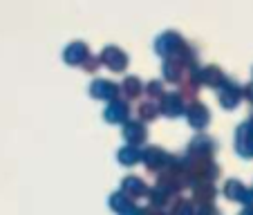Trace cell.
<instances>
[{
	"mask_svg": "<svg viewBox=\"0 0 253 215\" xmlns=\"http://www.w3.org/2000/svg\"><path fill=\"white\" fill-rule=\"evenodd\" d=\"M235 150L247 159L253 157V119L244 121L238 128V134H235Z\"/></svg>",
	"mask_w": 253,
	"mask_h": 215,
	"instance_id": "1",
	"label": "cell"
},
{
	"mask_svg": "<svg viewBox=\"0 0 253 215\" xmlns=\"http://www.w3.org/2000/svg\"><path fill=\"white\" fill-rule=\"evenodd\" d=\"M244 90L240 86H235V83H229L224 81L220 86V103L224 105L226 110H231V108H235V105L240 103V99H242Z\"/></svg>",
	"mask_w": 253,
	"mask_h": 215,
	"instance_id": "2",
	"label": "cell"
},
{
	"mask_svg": "<svg viewBox=\"0 0 253 215\" xmlns=\"http://www.w3.org/2000/svg\"><path fill=\"white\" fill-rule=\"evenodd\" d=\"M101 61H103V65H108L110 70H115V72L126 70V65H128V56H126V54L121 52L119 47L103 49V54H101Z\"/></svg>",
	"mask_w": 253,
	"mask_h": 215,
	"instance_id": "3",
	"label": "cell"
},
{
	"mask_svg": "<svg viewBox=\"0 0 253 215\" xmlns=\"http://www.w3.org/2000/svg\"><path fill=\"white\" fill-rule=\"evenodd\" d=\"M155 47H157V52L162 54V56H172L177 49L182 47V39H179L175 32L162 34V39L157 41V45H155Z\"/></svg>",
	"mask_w": 253,
	"mask_h": 215,
	"instance_id": "4",
	"label": "cell"
},
{
	"mask_svg": "<svg viewBox=\"0 0 253 215\" xmlns=\"http://www.w3.org/2000/svg\"><path fill=\"white\" fill-rule=\"evenodd\" d=\"M224 193L229 200H238V202H244V204H251L253 202V191H249V188H244L240 182H235V179H231L229 184L224 186Z\"/></svg>",
	"mask_w": 253,
	"mask_h": 215,
	"instance_id": "5",
	"label": "cell"
},
{
	"mask_svg": "<svg viewBox=\"0 0 253 215\" xmlns=\"http://www.w3.org/2000/svg\"><path fill=\"white\" fill-rule=\"evenodd\" d=\"M117 90H119V87H117L115 83L99 79V81L92 83L90 94L94 96V99H105V101H108V99H115V96H117Z\"/></svg>",
	"mask_w": 253,
	"mask_h": 215,
	"instance_id": "6",
	"label": "cell"
},
{
	"mask_svg": "<svg viewBox=\"0 0 253 215\" xmlns=\"http://www.w3.org/2000/svg\"><path fill=\"white\" fill-rule=\"evenodd\" d=\"M162 110H164V115H168V117H179L184 112L182 94H168V96H164Z\"/></svg>",
	"mask_w": 253,
	"mask_h": 215,
	"instance_id": "7",
	"label": "cell"
},
{
	"mask_svg": "<svg viewBox=\"0 0 253 215\" xmlns=\"http://www.w3.org/2000/svg\"><path fill=\"white\" fill-rule=\"evenodd\" d=\"M87 61V47L83 43H74L65 49V63L67 65H81Z\"/></svg>",
	"mask_w": 253,
	"mask_h": 215,
	"instance_id": "8",
	"label": "cell"
},
{
	"mask_svg": "<svg viewBox=\"0 0 253 215\" xmlns=\"http://www.w3.org/2000/svg\"><path fill=\"white\" fill-rule=\"evenodd\" d=\"M188 121H191L193 128H204L211 121V115H209V110H206V105H202V103L193 105L191 110H188Z\"/></svg>",
	"mask_w": 253,
	"mask_h": 215,
	"instance_id": "9",
	"label": "cell"
},
{
	"mask_svg": "<svg viewBox=\"0 0 253 215\" xmlns=\"http://www.w3.org/2000/svg\"><path fill=\"white\" fill-rule=\"evenodd\" d=\"M130 108L128 103H124V101H115L112 105H108V110H105V119L112 121V124H119V121H124L126 117H128Z\"/></svg>",
	"mask_w": 253,
	"mask_h": 215,
	"instance_id": "10",
	"label": "cell"
},
{
	"mask_svg": "<svg viewBox=\"0 0 253 215\" xmlns=\"http://www.w3.org/2000/svg\"><path fill=\"white\" fill-rule=\"evenodd\" d=\"M124 137L128 139V143L137 146V143H141L143 139H146V128H143L141 124H126V128H124Z\"/></svg>",
	"mask_w": 253,
	"mask_h": 215,
	"instance_id": "11",
	"label": "cell"
},
{
	"mask_svg": "<svg viewBox=\"0 0 253 215\" xmlns=\"http://www.w3.org/2000/svg\"><path fill=\"white\" fill-rule=\"evenodd\" d=\"M200 79L204 83H209V86H213V87L222 86V83L226 81L224 74H222V70H217V67H206L204 72H200Z\"/></svg>",
	"mask_w": 253,
	"mask_h": 215,
	"instance_id": "12",
	"label": "cell"
},
{
	"mask_svg": "<svg viewBox=\"0 0 253 215\" xmlns=\"http://www.w3.org/2000/svg\"><path fill=\"white\" fill-rule=\"evenodd\" d=\"M213 150H215V143H213V139H209V137H200V139H193L191 141V153H200V157L211 155Z\"/></svg>",
	"mask_w": 253,
	"mask_h": 215,
	"instance_id": "13",
	"label": "cell"
},
{
	"mask_svg": "<svg viewBox=\"0 0 253 215\" xmlns=\"http://www.w3.org/2000/svg\"><path fill=\"white\" fill-rule=\"evenodd\" d=\"M166 155L162 153V150L159 148H150V150H146V153H143V162L148 164V168H159V166H164V164H166Z\"/></svg>",
	"mask_w": 253,
	"mask_h": 215,
	"instance_id": "14",
	"label": "cell"
},
{
	"mask_svg": "<svg viewBox=\"0 0 253 215\" xmlns=\"http://www.w3.org/2000/svg\"><path fill=\"white\" fill-rule=\"evenodd\" d=\"M139 157H141V155H139V150L134 148L132 143L119 150V162L124 164V166H132V164H137V162H139Z\"/></svg>",
	"mask_w": 253,
	"mask_h": 215,
	"instance_id": "15",
	"label": "cell"
},
{
	"mask_svg": "<svg viewBox=\"0 0 253 215\" xmlns=\"http://www.w3.org/2000/svg\"><path fill=\"white\" fill-rule=\"evenodd\" d=\"M124 191L128 193V197L130 195H143V193H146V186H143V182L139 177H128L124 182Z\"/></svg>",
	"mask_w": 253,
	"mask_h": 215,
	"instance_id": "16",
	"label": "cell"
},
{
	"mask_svg": "<svg viewBox=\"0 0 253 215\" xmlns=\"http://www.w3.org/2000/svg\"><path fill=\"white\" fill-rule=\"evenodd\" d=\"M110 206H112L115 211H119V213H130V211H134L132 202H130L126 195H121V193L112 197V200H110Z\"/></svg>",
	"mask_w": 253,
	"mask_h": 215,
	"instance_id": "17",
	"label": "cell"
},
{
	"mask_svg": "<svg viewBox=\"0 0 253 215\" xmlns=\"http://www.w3.org/2000/svg\"><path fill=\"white\" fill-rule=\"evenodd\" d=\"M141 81L139 79H134V77H130V79H126L124 81V92L128 94V99H134V96H139L141 94Z\"/></svg>",
	"mask_w": 253,
	"mask_h": 215,
	"instance_id": "18",
	"label": "cell"
},
{
	"mask_svg": "<svg viewBox=\"0 0 253 215\" xmlns=\"http://www.w3.org/2000/svg\"><path fill=\"white\" fill-rule=\"evenodd\" d=\"M141 117H143V119H155V117H157V110H155V105H153V103H143V105H141Z\"/></svg>",
	"mask_w": 253,
	"mask_h": 215,
	"instance_id": "19",
	"label": "cell"
},
{
	"mask_svg": "<svg viewBox=\"0 0 253 215\" xmlns=\"http://www.w3.org/2000/svg\"><path fill=\"white\" fill-rule=\"evenodd\" d=\"M148 92H150L153 96H159V94H162V83H159V81H153V83L148 86Z\"/></svg>",
	"mask_w": 253,
	"mask_h": 215,
	"instance_id": "20",
	"label": "cell"
}]
</instances>
